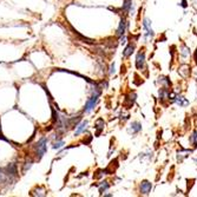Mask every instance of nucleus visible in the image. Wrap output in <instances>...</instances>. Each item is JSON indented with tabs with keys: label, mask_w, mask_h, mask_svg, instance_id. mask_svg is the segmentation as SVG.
<instances>
[{
	"label": "nucleus",
	"mask_w": 197,
	"mask_h": 197,
	"mask_svg": "<svg viewBox=\"0 0 197 197\" xmlns=\"http://www.w3.org/2000/svg\"><path fill=\"white\" fill-rule=\"evenodd\" d=\"M99 96H100V88H97L96 91L93 92V95L88 99V102L85 104V108H84L85 113H90L92 110L95 109V106H96V104H97V102L99 99Z\"/></svg>",
	"instance_id": "f257e3e1"
},
{
	"label": "nucleus",
	"mask_w": 197,
	"mask_h": 197,
	"mask_svg": "<svg viewBox=\"0 0 197 197\" xmlns=\"http://www.w3.org/2000/svg\"><path fill=\"white\" fill-rule=\"evenodd\" d=\"M47 151V138L46 137H42L38 143L35 144V156L37 159H42L44 157V155Z\"/></svg>",
	"instance_id": "f03ea898"
},
{
	"label": "nucleus",
	"mask_w": 197,
	"mask_h": 197,
	"mask_svg": "<svg viewBox=\"0 0 197 197\" xmlns=\"http://www.w3.org/2000/svg\"><path fill=\"white\" fill-rule=\"evenodd\" d=\"M145 65V53L144 52H138V55H137V58H136V66H137V68H143Z\"/></svg>",
	"instance_id": "7ed1b4c3"
},
{
	"label": "nucleus",
	"mask_w": 197,
	"mask_h": 197,
	"mask_svg": "<svg viewBox=\"0 0 197 197\" xmlns=\"http://www.w3.org/2000/svg\"><path fill=\"white\" fill-rule=\"evenodd\" d=\"M6 174L8 177H17L18 175V170H17V164L11 163L6 166Z\"/></svg>",
	"instance_id": "20e7f679"
},
{
	"label": "nucleus",
	"mask_w": 197,
	"mask_h": 197,
	"mask_svg": "<svg viewBox=\"0 0 197 197\" xmlns=\"http://www.w3.org/2000/svg\"><path fill=\"white\" fill-rule=\"evenodd\" d=\"M151 188H152V184L149 181H143L141 183V192L143 195H149V192L151 191Z\"/></svg>",
	"instance_id": "39448f33"
},
{
	"label": "nucleus",
	"mask_w": 197,
	"mask_h": 197,
	"mask_svg": "<svg viewBox=\"0 0 197 197\" xmlns=\"http://www.w3.org/2000/svg\"><path fill=\"white\" fill-rule=\"evenodd\" d=\"M125 30H126V20H125V18L123 17L121 19V22H119L118 30H117V35H118V37H123L124 33H125Z\"/></svg>",
	"instance_id": "423d86ee"
},
{
	"label": "nucleus",
	"mask_w": 197,
	"mask_h": 197,
	"mask_svg": "<svg viewBox=\"0 0 197 197\" xmlns=\"http://www.w3.org/2000/svg\"><path fill=\"white\" fill-rule=\"evenodd\" d=\"M86 128H88V121H83L80 124L77 125V129L76 131H75V136H79L80 133H83V132L86 130Z\"/></svg>",
	"instance_id": "0eeeda50"
},
{
	"label": "nucleus",
	"mask_w": 197,
	"mask_h": 197,
	"mask_svg": "<svg viewBox=\"0 0 197 197\" xmlns=\"http://www.w3.org/2000/svg\"><path fill=\"white\" fill-rule=\"evenodd\" d=\"M143 26H144V28H145V31H146V35H149V37H152L153 35V31L152 28H151V22L150 20L148 19V18H145L144 19V22H143Z\"/></svg>",
	"instance_id": "6e6552de"
},
{
	"label": "nucleus",
	"mask_w": 197,
	"mask_h": 197,
	"mask_svg": "<svg viewBox=\"0 0 197 197\" xmlns=\"http://www.w3.org/2000/svg\"><path fill=\"white\" fill-rule=\"evenodd\" d=\"M104 126H105V122L103 118H98L96 123H95V128H96V130H97V135L96 136H99V133L104 130Z\"/></svg>",
	"instance_id": "1a4fd4ad"
},
{
	"label": "nucleus",
	"mask_w": 197,
	"mask_h": 197,
	"mask_svg": "<svg viewBox=\"0 0 197 197\" xmlns=\"http://www.w3.org/2000/svg\"><path fill=\"white\" fill-rule=\"evenodd\" d=\"M133 50H135V45H129V46H126L125 48H124V51H123V55L125 57V58H128V57H130L132 55V52H133Z\"/></svg>",
	"instance_id": "9d476101"
},
{
	"label": "nucleus",
	"mask_w": 197,
	"mask_h": 197,
	"mask_svg": "<svg viewBox=\"0 0 197 197\" xmlns=\"http://www.w3.org/2000/svg\"><path fill=\"white\" fill-rule=\"evenodd\" d=\"M175 102L179 105V106H185L189 104V102L186 100L184 97H182V96H176L175 97Z\"/></svg>",
	"instance_id": "9b49d317"
},
{
	"label": "nucleus",
	"mask_w": 197,
	"mask_h": 197,
	"mask_svg": "<svg viewBox=\"0 0 197 197\" xmlns=\"http://www.w3.org/2000/svg\"><path fill=\"white\" fill-rule=\"evenodd\" d=\"M142 130V124L138 123V122H133L131 124V131L132 133H137Z\"/></svg>",
	"instance_id": "f8f14e48"
},
{
	"label": "nucleus",
	"mask_w": 197,
	"mask_h": 197,
	"mask_svg": "<svg viewBox=\"0 0 197 197\" xmlns=\"http://www.w3.org/2000/svg\"><path fill=\"white\" fill-rule=\"evenodd\" d=\"M46 194H47V192H46V190H45L44 188H39V189H38V188H37V189H35V190H34V191H33V196H46Z\"/></svg>",
	"instance_id": "ddd939ff"
},
{
	"label": "nucleus",
	"mask_w": 197,
	"mask_h": 197,
	"mask_svg": "<svg viewBox=\"0 0 197 197\" xmlns=\"http://www.w3.org/2000/svg\"><path fill=\"white\" fill-rule=\"evenodd\" d=\"M32 164H33L32 159H28V161H26V162H25V165H24V172H26L27 170H30V169L32 168Z\"/></svg>",
	"instance_id": "4468645a"
},
{
	"label": "nucleus",
	"mask_w": 197,
	"mask_h": 197,
	"mask_svg": "<svg viewBox=\"0 0 197 197\" xmlns=\"http://www.w3.org/2000/svg\"><path fill=\"white\" fill-rule=\"evenodd\" d=\"M108 188H109V183H108V182H103V183L99 185V192L103 195V192H104Z\"/></svg>",
	"instance_id": "2eb2a0df"
},
{
	"label": "nucleus",
	"mask_w": 197,
	"mask_h": 197,
	"mask_svg": "<svg viewBox=\"0 0 197 197\" xmlns=\"http://www.w3.org/2000/svg\"><path fill=\"white\" fill-rule=\"evenodd\" d=\"M130 7H131V0H125L124 4H123V10L124 11H130Z\"/></svg>",
	"instance_id": "dca6fc26"
},
{
	"label": "nucleus",
	"mask_w": 197,
	"mask_h": 197,
	"mask_svg": "<svg viewBox=\"0 0 197 197\" xmlns=\"http://www.w3.org/2000/svg\"><path fill=\"white\" fill-rule=\"evenodd\" d=\"M63 145H64V141H58L57 143H55L53 144V149L55 150H58V149H60V148H63Z\"/></svg>",
	"instance_id": "f3484780"
},
{
	"label": "nucleus",
	"mask_w": 197,
	"mask_h": 197,
	"mask_svg": "<svg viewBox=\"0 0 197 197\" xmlns=\"http://www.w3.org/2000/svg\"><path fill=\"white\" fill-rule=\"evenodd\" d=\"M191 142L194 143V146H197V132L194 131L192 136H191Z\"/></svg>",
	"instance_id": "a211bd4d"
},
{
	"label": "nucleus",
	"mask_w": 197,
	"mask_h": 197,
	"mask_svg": "<svg viewBox=\"0 0 197 197\" xmlns=\"http://www.w3.org/2000/svg\"><path fill=\"white\" fill-rule=\"evenodd\" d=\"M110 73H111V75L115 73V64H112V65L110 66Z\"/></svg>",
	"instance_id": "6ab92c4d"
},
{
	"label": "nucleus",
	"mask_w": 197,
	"mask_h": 197,
	"mask_svg": "<svg viewBox=\"0 0 197 197\" xmlns=\"http://www.w3.org/2000/svg\"><path fill=\"white\" fill-rule=\"evenodd\" d=\"M104 196H106V197H111V196H112V195H111V194H106V195H104Z\"/></svg>",
	"instance_id": "aec40b11"
}]
</instances>
